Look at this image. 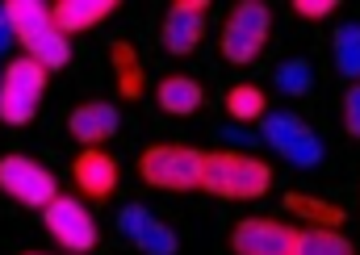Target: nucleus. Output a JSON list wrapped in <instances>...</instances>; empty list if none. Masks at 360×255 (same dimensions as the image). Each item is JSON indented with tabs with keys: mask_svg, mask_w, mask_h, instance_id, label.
<instances>
[{
	"mask_svg": "<svg viewBox=\"0 0 360 255\" xmlns=\"http://www.w3.org/2000/svg\"><path fill=\"white\" fill-rule=\"evenodd\" d=\"M272 184V168L256 155L239 151H214L201 159V188L222 201H256Z\"/></svg>",
	"mask_w": 360,
	"mask_h": 255,
	"instance_id": "f257e3e1",
	"label": "nucleus"
},
{
	"mask_svg": "<svg viewBox=\"0 0 360 255\" xmlns=\"http://www.w3.org/2000/svg\"><path fill=\"white\" fill-rule=\"evenodd\" d=\"M201 159L205 151L184 147V143H155L139 155V176L151 188L164 192H193L201 188Z\"/></svg>",
	"mask_w": 360,
	"mask_h": 255,
	"instance_id": "f03ea898",
	"label": "nucleus"
},
{
	"mask_svg": "<svg viewBox=\"0 0 360 255\" xmlns=\"http://www.w3.org/2000/svg\"><path fill=\"white\" fill-rule=\"evenodd\" d=\"M269 30H272L269 4L264 0H239L231 8L226 25H222V38H218L222 59L226 63H252V59H260V51L269 42Z\"/></svg>",
	"mask_w": 360,
	"mask_h": 255,
	"instance_id": "7ed1b4c3",
	"label": "nucleus"
},
{
	"mask_svg": "<svg viewBox=\"0 0 360 255\" xmlns=\"http://www.w3.org/2000/svg\"><path fill=\"white\" fill-rule=\"evenodd\" d=\"M42 96H46V72L38 63H30L25 55L13 59L0 76V122L4 126H30Z\"/></svg>",
	"mask_w": 360,
	"mask_h": 255,
	"instance_id": "20e7f679",
	"label": "nucleus"
},
{
	"mask_svg": "<svg viewBox=\"0 0 360 255\" xmlns=\"http://www.w3.org/2000/svg\"><path fill=\"white\" fill-rule=\"evenodd\" d=\"M256 126H260V138L269 143L272 151H281V159H289L293 168L323 164V138L297 113H264Z\"/></svg>",
	"mask_w": 360,
	"mask_h": 255,
	"instance_id": "39448f33",
	"label": "nucleus"
},
{
	"mask_svg": "<svg viewBox=\"0 0 360 255\" xmlns=\"http://www.w3.org/2000/svg\"><path fill=\"white\" fill-rule=\"evenodd\" d=\"M0 192L25 209H46L59 197V180H55V171L42 168L30 155H4L0 159Z\"/></svg>",
	"mask_w": 360,
	"mask_h": 255,
	"instance_id": "423d86ee",
	"label": "nucleus"
},
{
	"mask_svg": "<svg viewBox=\"0 0 360 255\" xmlns=\"http://www.w3.org/2000/svg\"><path fill=\"white\" fill-rule=\"evenodd\" d=\"M42 222H46V230H51V239L63 247V251H76L84 255L96 247V218L89 214V205L80 201V197H55L46 209H42Z\"/></svg>",
	"mask_w": 360,
	"mask_h": 255,
	"instance_id": "0eeeda50",
	"label": "nucleus"
},
{
	"mask_svg": "<svg viewBox=\"0 0 360 255\" xmlns=\"http://www.w3.org/2000/svg\"><path fill=\"white\" fill-rule=\"evenodd\" d=\"M297 226L276 218H239L231 226V251L235 255H293Z\"/></svg>",
	"mask_w": 360,
	"mask_h": 255,
	"instance_id": "6e6552de",
	"label": "nucleus"
},
{
	"mask_svg": "<svg viewBox=\"0 0 360 255\" xmlns=\"http://www.w3.org/2000/svg\"><path fill=\"white\" fill-rule=\"evenodd\" d=\"M205 13H210L205 0H176V4H168L164 25H160V42H164L168 55L184 59V55H193L201 46V38H205Z\"/></svg>",
	"mask_w": 360,
	"mask_h": 255,
	"instance_id": "1a4fd4ad",
	"label": "nucleus"
},
{
	"mask_svg": "<svg viewBox=\"0 0 360 255\" xmlns=\"http://www.w3.org/2000/svg\"><path fill=\"white\" fill-rule=\"evenodd\" d=\"M117 126H122V113H117L109 100H84V105H76L72 117H68V134H72L76 143H84L89 151H96L101 143H109V138L117 134Z\"/></svg>",
	"mask_w": 360,
	"mask_h": 255,
	"instance_id": "9d476101",
	"label": "nucleus"
},
{
	"mask_svg": "<svg viewBox=\"0 0 360 255\" xmlns=\"http://www.w3.org/2000/svg\"><path fill=\"white\" fill-rule=\"evenodd\" d=\"M72 180L80 184V192H84L89 201H105V197L117 192L122 168H117V159L105 155V151H80L76 164H72Z\"/></svg>",
	"mask_w": 360,
	"mask_h": 255,
	"instance_id": "9b49d317",
	"label": "nucleus"
},
{
	"mask_svg": "<svg viewBox=\"0 0 360 255\" xmlns=\"http://www.w3.org/2000/svg\"><path fill=\"white\" fill-rule=\"evenodd\" d=\"M117 0H55L51 4V25L72 38V34H84L92 25H101L105 17H113Z\"/></svg>",
	"mask_w": 360,
	"mask_h": 255,
	"instance_id": "f8f14e48",
	"label": "nucleus"
},
{
	"mask_svg": "<svg viewBox=\"0 0 360 255\" xmlns=\"http://www.w3.org/2000/svg\"><path fill=\"white\" fill-rule=\"evenodd\" d=\"M21 51H25V59L38 63L46 76L72 63V46H68V38H63L55 25H42V30H34L30 38H21Z\"/></svg>",
	"mask_w": 360,
	"mask_h": 255,
	"instance_id": "ddd939ff",
	"label": "nucleus"
},
{
	"mask_svg": "<svg viewBox=\"0 0 360 255\" xmlns=\"http://www.w3.org/2000/svg\"><path fill=\"white\" fill-rule=\"evenodd\" d=\"M155 100H160L164 113L188 117V113H197V109L205 105V92H201V84H197L193 76H164L160 88H155Z\"/></svg>",
	"mask_w": 360,
	"mask_h": 255,
	"instance_id": "4468645a",
	"label": "nucleus"
},
{
	"mask_svg": "<svg viewBox=\"0 0 360 255\" xmlns=\"http://www.w3.org/2000/svg\"><path fill=\"white\" fill-rule=\"evenodd\" d=\"M0 13L13 30V38H30L34 30L51 25V4H42V0H4Z\"/></svg>",
	"mask_w": 360,
	"mask_h": 255,
	"instance_id": "2eb2a0df",
	"label": "nucleus"
},
{
	"mask_svg": "<svg viewBox=\"0 0 360 255\" xmlns=\"http://www.w3.org/2000/svg\"><path fill=\"white\" fill-rule=\"evenodd\" d=\"M293 255H356L352 239L340 235V230H327V226H306L297 230V247Z\"/></svg>",
	"mask_w": 360,
	"mask_h": 255,
	"instance_id": "dca6fc26",
	"label": "nucleus"
},
{
	"mask_svg": "<svg viewBox=\"0 0 360 255\" xmlns=\"http://www.w3.org/2000/svg\"><path fill=\"white\" fill-rule=\"evenodd\" d=\"M331 55H335L340 76L360 80V21H344V25L331 34Z\"/></svg>",
	"mask_w": 360,
	"mask_h": 255,
	"instance_id": "f3484780",
	"label": "nucleus"
},
{
	"mask_svg": "<svg viewBox=\"0 0 360 255\" xmlns=\"http://www.w3.org/2000/svg\"><path fill=\"white\" fill-rule=\"evenodd\" d=\"M264 113H269V96H264V88L235 84L231 92H226V117H235V122L252 126V122H260Z\"/></svg>",
	"mask_w": 360,
	"mask_h": 255,
	"instance_id": "a211bd4d",
	"label": "nucleus"
},
{
	"mask_svg": "<svg viewBox=\"0 0 360 255\" xmlns=\"http://www.w3.org/2000/svg\"><path fill=\"white\" fill-rule=\"evenodd\" d=\"M285 205H289V214H302V218H310V226H327V230H340L344 218H348L340 205L319 201V197H302V192H289Z\"/></svg>",
	"mask_w": 360,
	"mask_h": 255,
	"instance_id": "6ab92c4d",
	"label": "nucleus"
},
{
	"mask_svg": "<svg viewBox=\"0 0 360 255\" xmlns=\"http://www.w3.org/2000/svg\"><path fill=\"white\" fill-rule=\"evenodd\" d=\"M130 243H134L143 255H176V235H172V226H164L160 218H151Z\"/></svg>",
	"mask_w": 360,
	"mask_h": 255,
	"instance_id": "aec40b11",
	"label": "nucleus"
},
{
	"mask_svg": "<svg viewBox=\"0 0 360 255\" xmlns=\"http://www.w3.org/2000/svg\"><path fill=\"white\" fill-rule=\"evenodd\" d=\"M276 88H281L285 96H306V92L314 88V67H310L306 59H285V63L276 67Z\"/></svg>",
	"mask_w": 360,
	"mask_h": 255,
	"instance_id": "412c9836",
	"label": "nucleus"
},
{
	"mask_svg": "<svg viewBox=\"0 0 360 255\" xmlns=\"http://www.w3.org/2000/svg\"><path fill=\"white\" fill-rule=\"evenodd\" d=\"M113 72H117V84H122V96H139L143 92V76H139V59H134V46L130 42H113Z\"/></svg>",
	"mask_w": 360,
	"mask_h": 255,
	"instance_id": "4be33fe9",
	"label": "nucleus"
},
{
	"mask_svg": "<svg viewBox=\"0 0 360 255\" xmlns=\"http://www.w3.org/2000/svg\"><path fill=\"white\" fill-rule=\"evenodd\" d=\"M147 222H151V209H147V205H126V209L117 214V230H122L126 239H134Z\"/></svg>",
	"mask_w": 360,
	"mask_h": 255,
	"instance_id": "5701e85b",
	"label": "nucleus"
},
{
	"mask_svg": "<svg viewBox=\"0 0 360 255\" xmlns=\"http://www.w3.org/2000/svg\"><path fill=\"white\" fill-rule=\"evenodd\" d=\"M340 8V0H293V13L306 17V21H323Z\"/></svg>",
	"mask_w": 360,
	"mask_h": 255,
	"instance_id": "b1692460",
	"label": "nucleus"
},
{
	"mask_svg": "<svg viewBox=\"0 0 360 255\" xmlns=\"http://www.w3.org/2000/svg\"><path fill=\"white\" fill-rule=\"evenodd\" d=\"M344 130L352 138H360V84H352L344 96Z\"/></svg>",
	"mask_w": 360,
	"mask_h": 255,
	"instance_id": "393cba45",
	"label": "nucleus"
},
{
	"mask_svg": "<svg viewBox=\"0 0 360 255\" xmlns=\"http://www.w3.org/2000/svg\"><path fill=\"white\" fill-rule=\"evenodd\" d=\"M8 51H13V30H8V21L0 13V55H8Z\"/></svg>",
	"mask_w": 360,
	"mask_h": 255,
	"instance_id": "a878e982",
	"label": "nucleus"
},
{
	"mask_svg": "<svg viewBox=\"0 0 360 255\" xmlns=\"http://www.w3.org/2000/svg\"><path fill=\"white\" fill-rule=\"evenodd\" d=\"M25 255H42V251H25Z\"/></svg>",
	"mask_w": 360,
	"mask_h": 255,
	"instance_id": "bb28decb",
	"label": "nucleus"
}]
</instances>
